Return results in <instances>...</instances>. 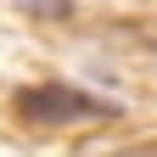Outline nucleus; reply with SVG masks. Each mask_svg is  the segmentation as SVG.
I'll return each instance as SVG.
<instances>
[{"label":"nucleus","mask_w":157,"mask_h":157,"mask_svg":"<svg viewBox=\"0 0 157 157\" xmlns=\"http://www.w3.org/2000/svg\"><path fill=\"white\" fill-rule=\"evenodd\" d=\"M17 118L34 129H56V124H90V118H124V107L107 101V95H90V90H78V84H62V78H45V84H28V90H17Z\"/></svg>","instance_id":"1"},{"label":"nucleus","mask_w":157,"mask_h":157,"mask_svg":"<svg viewBox=\"0 0 157 157\" xmlns=\"http://www.w3.org/2000/svg\"><path fill=\"white\" fill-rule=\"evenodd\" d=\"M11 6H23L28 17H51V23L73 17V0H11Z\"/></svg>","instance_id":"2"},{"label":"nucleus","mask_w":157,"mask_h":157,"mask_svg":"<svg viewBox=\"0 0 157 157\" xmlns=\"http://www.w3.org/2000/svg\"><path fill=\"white\" fill-rule=\"evenodd\" d=\"M107 157H157V140H140V146H118V151H107Z\"/></svg>","instance_id":"3"},{"label":"nucleus","mask_w":157,"mask_h":157,"mask_svg":"<svg viewBox=\"0 0 157 157\" xmlns=\"http://www.w3.org/2000/svg\"><path fill=\"white\" fill-rule=\"evenodd\" d=\"M151 45H157V39H151Z\"/></svg>","instance_id":"4"}]
</instances>
